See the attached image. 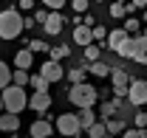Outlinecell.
I'll return each instance as SVG.
<instances>
[{
	"mask_svg": "<svg viewBox=\"0 0 147 138\" xmlns=\"http://www.w3.org/2000/svg\"><path fill=\"white\" fill-rule=\"evenodd\" d=\"M28 70H11V85H17V87H26L28 85Z\"/></svg>",
	"mask_w": 147,
	"mask_h": 138,
	"instance_id": "cell-25",
	"label": "cell"
},
{
	"mask_svg": "<svg viewBox=\"0 0 147 138\" xmlns=\"http://www.w3.org/2000/svg\"><path fill=\"white\" fill-rule=\"evenodd\" d=\"M99 56H102V45H99V42H91V45H85V59H88V62H96Z\"/></svg>",
	"mask_w": 147,
	"mask_h": 138,
	"instance_id": "cell-24",
	"label": "cell"
},
{
	"mask_svg": "<svg viewBox=\"0 0 147 138\" xmlns=\"http://www.w3.org/2000/svg\"><path fill=\"white\" fill-rule=\"evenodd\" d=\"M85 135H88V138H108V127H105V121L91 124V127L85 130Z\"/></svg>",
	"mask_w": 147,
	"mask_h": 138,
	"instance_id": "cell-21",
	"label": "cell"
},
{
	"mask_svg": "<svg viewBox=\"0 0 147 138\" xmlns=\"http://www.w3.org/2000/svg\"><path fill=\"white\" fill-rule=\"evenodd\" d=\"M133 124H136L139 130H144V127H147V113H142V110H139V113L133 116Z\"/></svg>",
	"mask_w": 147,
	"mask_h": 138,
	"instance_id": "cell-34",
	"label": "cell"
},
{
	"mask_svg": "<svg viewBox=\"0 0 147 138\" xmlns=\"http://www.w3.org/2000/svg\"><path fill=\"white\" fill-rule=\"evenodd\" d=\"M108 138H110V135H108Z\"/></svg>",
	"mask_w": 147,
	"mask_h": 138,
	"instance_id": "cell-46",
	"label": "cell"
},
{
	"mask_svg": "<svg viewBox=\"0 0 147 138\" xmlns=\"http://www.w3.org/2000/svg\"><path fill=\"white\" fill-rule=\"evenodd\" d=\"M122 28H125L130 37H136L139 31H142V23H139L136 17H125V25H122Z\"/></svg>",
	"mask_w": 147,
	"mask_h": 138,
	"instance_id": "cell-26",
	"label": "cell"
},
{
	"mask_svg": "<svg viewBox=\"0 0 147 138\" xmlns=\"http://www.w3.org/2000/svg\"><path fill=\"white\" fill-rule=\"evenodd\" d=\"M51 102H54V99H51V93H31V99H28V107H31V110H34V113H45V110H48V107H51Z\"/></svg>",
	"mask_w": 147,
	"mask_h": 138,
	"instance_id": "cell-9",
	"label": "cell"
},
{
	"mask_svg": "<svg viewBox=\"0 0 147 138\" xmlns=\"http://www.w3.org/2000/svg\"><path fill=\"white\" fill-rule=\"evenodd\" d=\"M74 42L82 45V48L91 45V42H93V28H88V25H76V28H74Z\"/></svg>",
	"mask_w": 147,
	"mask_h": 138,
	"instance_id": "cell-14",
	"label": "cell"
},
{
	"mask_svg": "<svg viewBox=\"0 0 147 138\" xmlns=\"http://www.w3.org/2000/svg\"><path fill=\"white\" fill-rule=\"evenodd\" d=\"M96 99H99V90L93 85H88V82H79V85H71V90H68V102L76 107V110H85V107H93L96 104Z\"/></svg>",
	"mask_w": 147,
	"mask_h": 138,
	"instance_id": "cell-1",
	"label": "cell"
},
{
	"mask_svg": "<svg viewBox=\"0 0 147 138\" xmlns=\"http://www.w3.org/2000/svg\"><path fill=\"white\" fill-rule=\"evenodd\" d=\"M9 85H11V70H9V65H6L3 59H0V90L9 87Z\"/></svg>",
	"mask_w": 147,
	"mask_h": 138,
	"instance_id": "cell-27",
	"label": "cell"
},
{
	"mask_svg": "<svg viewBox=\"0 0 147 138\" xmlns=\"http://www.w3.org/2000/svg\"><path fill=\"white\" fill-rule=\"evenodd\" d=\"M110 17L113 20H125L127 17V6H125L122 0H113V3H110Z\"/></svg>",
	"mask_w": 147,
	"mask_h": 138,
	"instance_id": "cell-23",
	"label": "cell"
},
{
	"mask_svg": "<svg viewBox=\"0 0 147 138\" xmlns=\"http://www.w3.org/2000/svg\"><path fill=\"white\" fill-rule=\"evenodd\" d=\"M139 9L144 11V9H147V0H130V3H127V14H133V11H139Z\"/></svg>",
	"mask_w": 147,
	"mask_h": 138,
	"instance_id": "cell-33",
	"label": "cell"
},
{
	"mask_svg": "<svg viewBox=\"0 0 147 138\" xmlns=\"http://www.w3.org/2000/svg\"><path fill=\"white\" fill-rule=\"evenodd\" d=\"M142 37H147V25H144V31H142Z\"/></svg>",
	"mask_w": 147,
	"mask_h": 138,
	"instance_id": "cell-41",
	"label": "cell"
},
{
	"mask_svg": "<svg viewBox=\"0 0 147 138\" xmlns=\"http://www.w3.org/2000/svg\"><path fill=\"white\" fill-rule=\"evenodd\" d=\"M34 20H37V23H40V25H42V23L48 20V9H40V11H37V14H34Z\"/></svg>",
	"mask_w": 147,
	"mask_h": 138,
	"instance_id": "cell-36",
	"label": "cell"
},
{
	"mask_svg": "<svg viewBox=\"0 0 147 138\" xmlns=\"http://www.w3.org/2000/svg\"><path fill=\"white\" fill-rule=\"evenodd\" d=\"M3 113H23L26 104H28V93L26 87H17V85H9L3 87Z\"/></svg>",
	"mask_w": 147,
	"mask_h": 138,
	"instance_id": "cell-3",
	"label": "cell"
},
{
	"mask_svg": "<svg viewBox=\"0 0 147 138\" xmlns=\"http://www.w3.org/2000/svg\"><path fill=\"white\" fill-rule=\"evenodd\" d=\"M51 133H54V127H51L48 119H37L34 124L28 127V135L31 138H51Z\"/></svg>",
	"mask_w": 147,
	"mask_h": 138,
	"instance_id": "cell-10",
	"label": "cell"
},
{
	"mask_svg": "<svg viewBox=\"0 0 147 138\" xmlns=\"http://www.w3.org/2000/svg\"><path fill=\"white\" fill-rule=\"evenodd\" d=\"M96 3H99V0H96Z\"/></svg>",
	"mask_w": 147,
	"mask_h": 138,
	"instance_id": "cell-42",
	"label": "cell"
},
{
	"mask_svg": "<svg viewBox=\"0 0 147 138\" xmlns=\"http://www.w3.org/2000/svg\"><path fill=\"white\" fill-rule=\"evenodd\" d=\"M127 104H133V107H144L147 104V79H133L130 82Z\"/></svg>",
	"mask_w": 147,
	"mask_h": 138,
	"instance_id": "cell-5",
	"label": "cell"
},
{
	"mask_svg": "<svg viewBox=\"0 0 147 138\" xmlns=\"http://www.w3.org/2000/svg\"><path fill=\"white\" fill-rule=\"evenodd\" d=\"M85 76H88V65H85V68H74V70H65V79H68L71 85H79V82H85Z\"/></svg>",
	"mask_w": 147,
	"mask_h": 138,
	"instance_id": "cell-20",
	"label": "cell"
},
{
	"mask_svg": "<svg viewBox=\"0 0 147 138\" xmlns=\"http://www.w3.org/2000/svg\"><path fill=\"white\" fill-rule=\"evenodd\" d=\"M28 85L34 87L37 93H48V87H51V82H48V79H45L42 73H34V76L28 79Z\"/></svg>",
	"mask_w": 147,
	"mask_h": 138,
	"instance_id": "cell-19",
	"label": "cell"
},
{
	"mask_svg": "<svg viewBox=\"0 0 147 138\" xmlns=\"http://www.w3.org/2000/svg\"><path fill=\"white\" fill-rule=\"evenodd\" d=\"M14 65H17V70H28L34 65V54L28 51V48H20L17 56H14Z\"/></svg>",
	"mask_w": 147,
	"mask_h": 138,
	"instance_id": "cell-15",
	"label": "cell"
},
{
	"mask_svg": "<svg viewBox=\"0 0 147 138\" xmlns=\"http://www.w3.org/2000/svg\"><path fill=\"white\" fill-rule=\"evenodd\" d=\"M76 119H79V127L82 130H88L91 124H96V113H93V107H85V110L76 113Z\"/></svg>",
	"mask_w": 147,
	"mask_h": 138,
	"instance_id": "cell-18",
	"label": "cell"
},
{
	"mask_svg": "<svg viewBox=\"0 0 147 138\" xmlns=\"http://www.w3.org/2000/svg\"><path fill=\"white\" fill-rule=\"evenodd\" d=\"M122 138H147V133H144V130H139V127H130V130L122 133Z\"/></svg>",
	"mask_w": 147,
	"mask_h": 138,
	"instance_id": "cell-30",
	"label": "cell"
},
{
	"mask_svg": "<svg viewBox=\"0 0 147 138\" xmlns=\"http://www.w3.org/2000/svg\"><path fill=\"white\" fill-rule=\"evenodd\" d=\"M122 110V99L116 96L113 102H102V107H99V116H102V121H108V119H116V113Z\"/></svg>",
	"mask_w": 147,
	"mask_h": 138,
	"instance_id": "cell-13",
	"label": "cell"
},
{
	"mask_svg": "<svg viewBox=\"0 0 147 138\" xmlns=\"http://www.w3.org/2000/svg\"><path fill=\"white\" fill-rule=\"evenodd\" d=\"M127 31H125V28H113V31H108V40H105V45H108L110 51H122V45H125V42H127Z\"/></svg>",
	"mask_w": 147,
	"mask_h": 138,
	"instance_id": "cell-7",
	"label": "cell"
},
{
	"mask_svg": "<svg viewBox=\"0 0 147 138\" xmlns=\"http://www.w3.org/2000/svg\"><path fill=\"white\" fill-rule=\"evenodd\" d=\"M62 138H65V135H62Z\"/></svg>",
	"mask_w": 147,
	"mask_h": 138,
	"instance_id": "cell-45",
	"label": "cell"
},
{
	"mask_svg": "<svg viewBox=\"0 0 147 138\" xmlns=\"http://www.w3.org/2000/svg\"><path fill=\"white\" fill-rule=\"evenodd\" d=\"M62 25H65V17H62L59 11H48V20L42 23V28H45V34H51V37L62 34Z\"/></svg>",
	"mask_w": 147,
	"mask_h": 138,
	"instance_id": "cell-8",
	"label": "cell"
},
{
	"mask_svg": "<svg viewBox=\"0 0 147 138\" xmlns=\"http://www.w3.org/2000/svg\"><path fill=\"white\" fill-rule=\"evenodd\" d=\"M17 130H20L17 113H0V133H17Z\"/></svg>",
	"mask_w": 147,
	"mask_h": 138,
	"instance_id": "cell-12",
	"label": "cell"
},
{
	"mask_svg": "<svg viewBox=\"0 0 147 138\" xmlns=\"http://www.w3.org/2000/svg\"><path fill=\"white\" fill-rule=\"evenodd\" d=\"M105 127H108V135H116V133H125V130H127L122 116H119V119H108V121H105Z\"/></svg>",
	"mask_w": 147,
	"mask_h": 138,
	"instance_id": "cell-22",
	"label": "cell"
},
{
	"mask_svg": "<svg viewBox=\"0 0 147 138\" xmlns=\"http://www.w3.org/2000/svg\"><path fill=\"white\" fill-rule=\"evenodd\" d=\"M26 48H28L31 54H48V51H51V48H48V45H45L42 40H31V42H28Z\"/></svg>",
	"mask_w": 147,
	"mask_h": 138,
	"instance_id": "cell-29",
	"label": "cell"
},
{
	"mask_svg": "<svg viewBox=\"0 0 147 138\" xmlns=\"http://www.w3.org/2000/svg\"><path fill=\"white\" fill-rule=\"evenodd\" d=\"M105 40H108V31L96 23V25H93V42H105Z\"/></svg>",
	"mask_w": 147,
	"mask_h": 138,
	"instance_id": "cell-32",
	"label": "cell"
},
{
	"mask_svg": "<svg viewBox=\"0 0 147 138\" xmlns=\"http://www.w3.org/2000/svg\"><path fill=\"white\" fill-rule=\"evenodd\" d=\"M110 65L108 62H102V59H96V62H88V73H93L96 79H105V76H110Z\"/></svg>",
	"mask_w": 147,
	"mask_h": 138,
	"instance_id": "cell-16",
	"label": "cell"
},
{
	"mask_svg": "<svg viewBox=\"0 0 147 138\" xmlns=\"http://www.w3.org/2000/svg\"><path fill=\"white\" fill-rule=\"evenodd\" d=\"M57 130H59V135L65 138H82V127H79V119H76V113H62L59 119H57Z\"/></svg>",
	"mask_w": 147,
	"mask_h": 138,
	"instance_id": "cell-4",
	"label": "cell"
},
{
	"mask_svg": "<svg viewBox=\"0 0 147 138\" xmlns=\"http://www.w3.org/2000/svg\"><path fill=\"white\" fill-rule=\"evenodd\" d=\"M133 59L147 65V37H142V34L136 37V54H133Z\"/></svg>",
	"mask_w": 147,
	"mask_h": 138,
	"instance_id": "cell-17",
	"label": "cell"
},
{
	"mask_svg": "<svg viewBox=\"0 0 147 138\" xmlns=\"http://www.w3.org/2000/svg\"><path fill=\"white\" fill-rule=\"evenodd\" d=\"M0 113H3V96H0Z\"/></svg>",
	"mask_w": 147,
	"mask_h": 138,
	"instance_id": "cell-39",
	"label": "cell"
},
{
	"mask_svg": "<svg viewBox=\"0 0 147 138\" xmlns=\"http://www.w3.org/2000/svg\"><path fill=\"white\" fill-rule=\"evenodd\" d=\"M31 6H34V0H17V9H20V11H28Z\"/></svg>",
	"mask_w": 147,
	"mask_h": 138,
	"instance_id": "cell-37",
	"label": "cell"
},
{
	"mask_svg": "<svg viewBox=\"0 0 147 138\" xmlns=\"http://www.w3.org/2000/svg\"><path fill=\"white\" fill-rule=\"evenodd\" d=\"M110 82H113V93H116L119 99H122V96L127 99L130 82H133V79H130V73H127V70H122V68H113V70H110Z\"/></svg>",
	"mask_w": 147,
	"mask_h": 138,
	"instance_id": "cell-6",
	"label": "cell"
},
{
	"mask_svg": "<svg viewBox=\"0 0 147 138\" xmlns=\"http://www.w3.org/2000/svg\"><path fill=\"white\" fill-rule=\"evenodd\" d=\"M14 138H17V135H14Z\"/></svg>",
	"mask_w": 147,
	"mask_h": 138,
	"instance_id": "cell-44",
	"label": "cell"
},
{
	"mask_svg": "<svg viewBox=\"0 0 147 138\" xmlns=\"http://www.w3.org/2000/svg\"><path fill=\"white\" fill-rule=\"evenodd\" d=\"M51 59H54V62H59V59H65V56H71V48H68V45H57V48H51Z\"/></svg>",
	"mask_w": 147,
	"mask_h": 138,
	"instance_id": "cell-28",
	"label": "cell"
},
{
	"mask_svg": "<svg viewBox=\"0 0 147 138\" xmlns=\"http://www.w3.org/2000/svg\"><path fill=\"white\" fill-rule=\"evenodd\" d=\"M34 23H37V20L31 17V14H28V17H23V25H28V28H31V25H34Z\"/></svg>",
	"mask_w": 147,
	"mask_h": 138,
	"instance_id": "cell-38",
	"label": "cell"
},
{
	"mask_svg": "<svg viewBox=\"0 0 147 138\" xmlns=\"http://www.w3.org/2000/svg\"><path fill=\"white\" fill-rule=\"evenodd\" d=\"M71 6H74V11H76V14H85V11H88V0H74Z\"/></svg>",
	"mask_w": 147,
	"mask_h": 138,
	"instance_id": "cell-35",
	"label": "cell"
},
{
	"mask_svg": "<svg viewBox=\"0 0 147 138\" xmlns=\"http://www.w3.org/2000/svg\"><path fill=\"white\" fill-rule=\"evenodd\" d=\"M42 76H45L48 82H59V79H65V70H62L59 62L48 59V62H42Z\"/></svg>",
	"mask_w": 147,
	"mask_h": 138,
	"instance_id": "cell-11",
	"label": "cell"
},
{
	"mask_svg": "<svg viewBox=\"0 0 147 138\" xmlns=\"http://www.w3.org/2000/svg\"><path fill=\"white\" fill-rule=\"evenodd\" d=\"M142 14H144V23H147V9H144V11H142Z\"/></svg>",
	"mask_w": 147,
	"mask_h": 138,
	"instance_id": "cell-40",
	"label": "cell"
},
{
	"mask_svg": "<svg viewBox=\"0 0 147 138\" xmlns=\"http://www.w3.org/2000/svg\"><path fill=\"white\" fill-rule=\"evenodd\" d=\"M40 3H42L48 11H59V9L65 6V0H40Z\"/></svg>",
	"mask_w": 147,
	"mask_h": 138,
	"instance_id": "cell-31",
	"label": "cell"
},
{
	"mask_svg": "<svg viewBox=\"0 0 147 138\" xmlns=\"http://www.w3.org/2000/svg\"><path fill=\"white\" fill-rule=\"evenodd\" d=\"M23 17H20L17 9H6L0 11V40H17L23 34Z\"/></svg>",
	"mask_w": 147,
	"mask_h": 138,
	"instance_id": "cell-2",
	"label": "cell"
},
{
	"mask_svg": "<svg viewBox=\"0 0 147 138\" xmlns=\"http://www.w3.org/2000/svg\"><path fill=\"white\" fill-rule=\"evenodd\" d=\"M14 3H17V0H14Z\"/></svg>",
	"mask_w": 147,
	"mask_h": 138,
	"instance_id": "cell-43",
	"label": "cell"
}]
</instances>
